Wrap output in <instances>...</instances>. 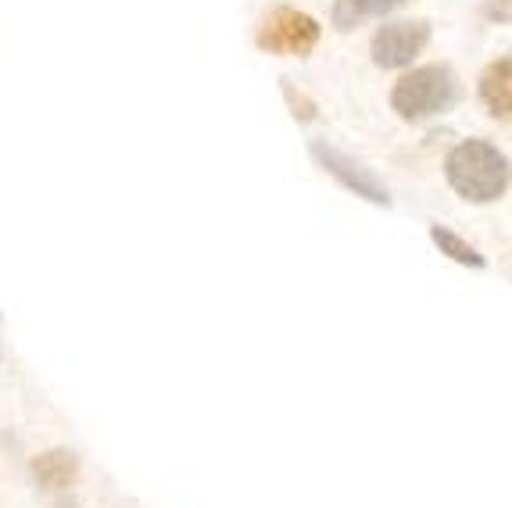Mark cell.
Wrapping results in <instances>:
<instances>
[{
	"label": "cell",
	"mask_w": 512,
	"mask_h": 508,
	"mask_svg": "<svg viewBox=\"0 0 512 508\" xmlns=\"http://www.w3.org/2000/svg\"><path fill=\"white\" fill-rule=\"evenodd\" d=\"M448 187L473 204H491L509 190V158L487 140H462L444 161Z\"/></svg>",
	"instance_id": "1"
},
{
	"label": "cell",
	"mask_w": 512,
	"mask_h": 508,
	"mask_svg": "<svg viewBox=\"0 0 512 508\" xmlns=\"http://www.w3.org/2000/svg\"><path fill=\"white\" fill-rule=\"evenodd\" d=\"M462 86L452 65H423L405 72L391 90V108L405 122H423L434 115H448L459 104Z\"/></svg>",
	"instance_id": "2"
},
{
	"label": "cell",
	"mask_w": 512,
	"mask_h": 508,
	"mask_svg": "<svg viewBox=\"0 0 512 508\" xmlns=\"http://www.w3.org/2000/svg\"><path fill=\"white\" fill-rule=\"evenodd\" d=\"M255 40H258V47L269 54L305 58V54L319 43V22L298 8H276L273 15H265Z\"/></svg>",
	"instance_id": "3"
},
{
	"label": "cell",
	"mask_w": 512,
	"mask_h": 508,
	"mask_svg": "<svg viewBox=\"0 0 512 508\" xmlns=\"http://www.w3.org/2000/svg\"><path fill=\"white\" fill-rule=\"evenodd\" d=\"M312 158H316L319 165H323V169L330 172L344 190H351L355 197H362V201H369V204H380V208L391 204V190L384 187V179L376 176L369 165H362L359 158H351V154L337 151V147L323 144V140L312 144Z\"/></svg>",
	"instance_id": "4"
},
{
	"label": "cell",
	"mask_w": 512,
	"mask_h": 508,
	"mask_svg": "<svg viewBox=\"0 0 512 508\" xmlns=\"http://www.w3.org/2000/svg\"><path fill=\"white\" fill-rule=\"evenodd\" d=\"M430 43V22L423 18H402V22H387L373 36V61L380 68H405L423 54Z\"/></svg>",
	"instance_id": "5"
},
{
	"label": "cell",
	"mask_w": 512,
	"mask_h": 508,
	"mask_svg": "<svg viewBox=\"0 0 512 508\" xmlns=\"http://www.w3.org/2000/svg\"><path fill=\"white\" fill-rule=\"evenodd\" d=\"M480 101L487 104V111L495 115V119H509V108H512V61L509 58H498L484 68V76H480Z\"/></svg>",
	"instance_id": "6"
},
{
	"label": "cell",
	"mask_w": 512,
	"mask_h": 508,
	"mask_svg": "<svg viewBox=\"0 0 512 508\" xmlns=\"http://www.w3.org/2000/svg\"><path fill=\"white\" fill-rule=\"evenodd\" d=\"M409 0H337L333 4V26L341 29V33H351V29H359L366 18L376 15H387V11L402 8Z\"/></svg>",
	"instance_id": "7"
},
{
	"label": "cell",
	"mask_w": 512,
	"mask_h": 508,
	"mask_svg": "<svg viewBox=\"0 0 512 508\" xmlns=\"http://www.w3.org/2000/svg\"><path fill=\"white\" fill-rule=\"evenodd\" d=\"M430 240H434L437 247H441V254H448L452 262L459 265H470V269H484V254L477 251L473 244H466V240L459 237V233H452V229L444 226H430Z\"/></svg>",
	"instance_id": "8"
},
{
	"label": "cell",
	"mask_w": 512,
	"mask_h": 508,
	"mask_svg": "<svg viewBox=\"0 0 512 508\" xmlns=\"http://www.w3.org/2000/svg\"><path fill=\"white\" fill-rule=\"evenodd\" d=\"M76 473V458L72 451H51V455H43L36 462V476H40L47 487H65Z\"/></svg>",
	"instance_id": "9"
}]
</instances>
